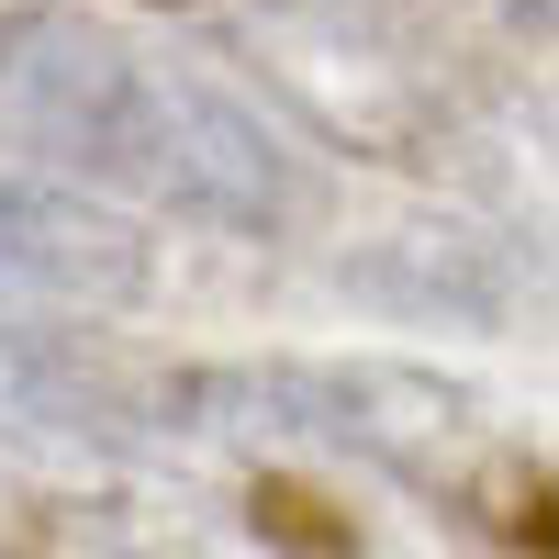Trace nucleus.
<instances>
[{
    "label": "nucleus",
    "mask_w": 559,
    "mask_h": 559,
    "mask_svg": "<svg viewBox=\"0 0 559 559\" xmlns=\"http://www.w3.org/2000/svg\"><path fill=\"white\" fill-rule=\"evenodd\" d=\"M236 57L313 146L403 179H471L492 146V90L437 34L426 0H247L224 23Z\"/></svg>",
    "instance_id": "obj_1"
},
{
    "label": "nucleus",
    "mask_w": 559,
    "mask_h": 559,
    "mask_svg": "<svg viewBox=\"0 0 559 559\" xmlns=\"http://www.w3.org/2000/svg\"><path fill=\"white\" fill-rule=\"evenodd\" d=\"M179 437H236V448H336L426 503H471L492 471V403L426 358H179Z\"/></svg>",
    "instance_id": "obj_2"
},
{
    "label": "nucleus",
    "mask_w": 559,
    "mask_h": 559,
    "mask_svg": "<svg viewBox=\"0 0 559 559\" xmlns=\"http://www.w3.org/2000/svg\"><path fill=\"white\" fill-rule=\"evenodd\" d=\"M123 202H146V213H168V224H202V236H247V247H258V236L313 224V168L280 146V123H269L224 68H202V57H146Z\"/></svg>",
    "instance_id": "obj_3"
},
{
    "label": "nucleus",
    "mask_w": 559,
    "mask_h": 559,
    "mask_svg": "<svg viewBox=\"0 0 559 559\" xmlns=\"http://www.w3.org/2000/svg\"><path fill=\"white\" fill-rule=\"evenodd\" d=\"M134 90H146V45H123L68 0H12L0 12V179L123 202Z\"/></svg>",
    "instance_id": "obj_4"
},
{
    "label": "nucleus",
    "mask_w": 559,
    "mask_h": 559,
    "mask_svg": "<svg viewBox=\"0 0 559 559\" xmlns=\"http://www.w3.org/2000/svg\"><path fill=\"white\" fill-rule=\"evenodd\" d=\"M0 448L146 459L179 448V358H134L102 324L0 313Z\"/></svg>",
    "instance_id": "obj_5"
},
{
    "label": "nucleus",
    "mask_w": 559,
    "mask_h": 559,
    "mask_svg": "<svg viewBox=\"0 0 559 559\" xmlns=\"http://www.w3.org/2000/svg\"><path fill=\"white\" fill-rule=\"evenodd\" d=\"M537 280H548L537 236L481 213H426L336 258V292L369 302L381 324H459V336H515L537 313Z\"/></svg>",
    "instance_id": "obj_6"
},
{
    "label": "nucleus",
    "mask_w": 559,
    "mask_h": 559,
    "mask_svg": "<svg viewBox=\"0 0 559 559\" xmlns=\"http://www.w3.org/2000/svg\"><path fill=\"white\" fill-rule=\"evenodd\" d=\"M146 292H157V236L123 202L0 179V313L102 324V313H134Z\"/></svg>",
    "instance_id": "obj_7"
},
{
    "label": "nucleus",
    "mask_w": 559,
    "mask_h": 559,
    "mask_svg": "<svg viewBox=\"0 0 559 559\" xmlns=\"http://www.w3.org/2000/svg\"><path fill=\"white\" fill-rule=\"evenodd\" d=\"M247 537H258V548H280V559H358V526H347L324 492L280 481V471H258V481H247Z\"/></svg>",
    "instance_id": "obj_8"
},
{
    "label": "nucleus",
    "mask_w": 559,
    "mask_h": 559,
    "mask_svg": "<svg viewBox=\"0 0 559 559\" xmlns=\"http://www.w3.org/2000/svg\"><path fill=\"white\" fill-rule=\"evenodd\" d=\"M426 12H459L492 45H515V57H548V0H426Z\"/></svg>",
    "instance_id": "obj_9"
},
{
    "label": "nucleus",
    "mask_w": 559,
    "mask_h": 559,
    "mask_svg": "<svg viewBox=\"0 0 559 559\" xmlns=\"http://www.w3.org/2000/svg\"><path fill=\"white\" fill-rule=\"evenodd\" d=\"M157 12H191V0H157Z\"/></svg>",
    "instance_id": "obj_10"
}]
</instances>
